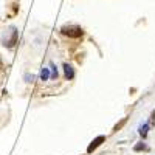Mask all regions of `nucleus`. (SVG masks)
I'll return each mask as SVG.
<instances>
[{"label": "nucleus", "mask_w": 155, "mask_h": 155, "mask_svg": "<svg viewBox=\"0 0 155 155\" xmlns=\"http://www.w3.org/2000/svg\"><path fill=\"white\" fill-rule=\"evenodd\" d=\"M62 34H65V36H68V37H81L82 36V28L81 27H62Z\"/></svg>", "instance_id": "nucleus-1"}, {"label": "nucleus", "mask_w": 155, "mask_h": 155, "mask_svg": "<svg viewBox=\"0 0 155 155\" xmlns=\"http://www.w3.org/2000/svg\"><path fill=\"white\" fill-rule=\"evenodd\" d=\"M102 141H106V137H98V138H95L93 141H92V144H90L88 147H87V152H92V150H95Z\"/></svg>", "instance_id": "nucleus-2"}, {"label": "nucleus", "mask_w": 155, "mask_h": 155, "mask_svg": "<svg viewBox=\"0 0 155 155\" xmlns=\"http://www.w3.org/2000/svg\"><path fill=\"white\" fill-rule=\"evenodd\" d=\"M64 71H65L67 79H73V78H74V71H73V68L68 65V64H65V65H64Z\"/></svg>", "instance_id": "nucleus-3"}, {"label": "nucleus", "mask_w": 155, "mask_h": 155, "mask_svg": "<svg viewBox=\"0 0 155 155\" xmlns=\"http://www.w3.org/2000/svg\"><path fill=\"white\" fill-rule=\"evenodd\" d=\"M50 78H51V76H50V70H48V68H44V70L41 71V79H42V81H48Z\"/></svg>", "instance_id": "nucleus-4"}, {"label": "nucleus", "mask_w": 155, "mask_h": 155, "mask_svg": "<svg viewBox=\"0 0 155 155\" xmlns=\"http://www.w3.org/2000/svg\"><path fill=\"white\" fill-rule=\"evenodd\" d=\"M147 129H149V124H144L143 127L140 129V134H141V137H143V138L147 135Z\"/></svg>", "instance_id": "nucleus-5"}, {"label": "nucleus", "mask_w": 155, "mask_h": 155, "mask_svg": "<svg viewBox=\"0 0 155 155\" xmlns=\"http://www.w3.org/2000/svg\"><path fill=\"white\" fill-rule=\"evenodd\" d=\"M51 68H53V70H51V78H53V79H56V78H58V70L54 68L53 64H51Z\"/></svg>", "instance_id": "nucleus-6"}, {"label": "nucleus", "mask_w": 155, "mask_h": 155, "mask_svg": "<svg viewBox=\"0 0 155 155\" xmlns=\"http://www.w3.org/2000/svg\"><path fill=\"white\" fill-rule=\"evenodd\" d=\"M141 149H146V146H144V144H138V146H135V150H141Z\"/></svg>", "instance_id": "nucleus-7"}, {"label": "nucleus", "mask_w": 155, "mask_h": 155, "mask_svg": "<svg viewBox=\"0 0 155 155\" xmlns=\"http://www.w3.org/2000/svg\"><path fill=\"white\" fill-rule=\"evenodd\" d=\"M150 124H155V112L152 113V118H150Z\"/></svg>", "instance_id": "nucleus-8"}, {"label": "nucleus", "mask_w": 155, "mask_h": 155, "mask_svg": "<svg viewBox=\"0 0 155 155\" xmlns=\"http://www.w3.org/2000/svg\"><path fill=\"white\" fill-rule=\"evenodd\" d=\"M2 65H3V64H2V59H0V68H2Z\"/></svg>", "instance_id": "nucleus-9"}]
</instances>
